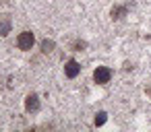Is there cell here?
Instances as JSON below:
<instances>
[{
    "instance_id": "9c48e42d",
    "label": "cell",
    "mask_w": 151,
    "mask_h": 132,
    "mask_svg": "<svg viewBox=\"0 0 151 132\" xmlns=\"http://www.w3.org/2000/svg\"><path fill=\"white\" fill-rule=\"evenodd\" d=\"M147 95H149V97H151V87H147Z\"/></svg>"
},
{
    "instance_id": "277c9868",
    "label": "cell",
    "mask_w": 151,
    "mask_h": 132,
    "mask_svg": "<svg viewBox=\"0 0 151 132\" xmlns=\"http://www.w3.org/2000/svg\"><path fill=\"white\" fill-rule=\"evenodd\" d=\"M25 109H27V111H37V109H40V97H37L35 93L27 95V99H25Z\"/></svg>"
},
{
    "instance_id": "8992f818",
    "label": "cell",
    "mask_w": 151,
    "mask_h": 132,
    "mask_svg": "<svg viewBox=\"0 0 151 132\" xmlns=\"http://www.w3.org/2000/svg\"><path fill=\"white\" fill-rule=\"evenodd\" d=\"M52 50H54V41H52V39H44V41H42V52H44V54H50Z\"/></svg>"
},
{
    "instance_id": "7a4b0ae2",
    "label": "cell",
    "mask_w": 151,
    "mask_h": 132,
    "mask_svg": "<svg viewBox=\"0 0 151 132\" xmlns=\"http://www.w3.org/2000/svg\"><path fill=\"white\" fill-rule=\"evenodd\" d=\"M110 78H112V70L108 66H97L93 70V81L97 85H106V83H110Z\"/></svg>"
},
{
    "instance_id": "3957f363",
    "label": "cell",
    "mask_w": 151,
    "mask_h": 132,
    "mask_svg": "<svg viewBox=\"0 0 151 132\" xmlns=\"http://www.w3.org/2000/svg\"><path fill=\"white\" fill-rule=\"evenodd\" d=\"M79 72H81V66H79L77 60H68V62L64 64V74H66L68 78H75Z\"/></svg>"
},
{
    "instance_id": "6da1fadb",
    "label": "cell",
    "mask_w": 151,
    "mask_h": 132,
    "mask_svg": "<svg viewBox=\"0 0 151 132\" xmlns=\"http://www.w3.org/2000/svg\"><path fill=\"white\" fill-rule=\"evenodd\" d=\"M33 44H35V37H33L31 31H23V33H19V37H17V48H19V50L29 52V50L33 48Z\"/></svg>"
},
{
    "instance_id": "52a82bcc",
    "label": "cell",
    "mask_w": 151,
    "mask_h": 132,
    "mask_svg": "<svg viewBox=\"0 0 151 132\" xmlns=\"http://www.w3.org/2000/svg\"><path fill=\"white\" fill-rule=\"evenodd\" d=\"M106 120H108V113H106V111H99V113L95 116V126H104Z\"/></svg>"
},
{
    "instance_id": "5b68a950",
    "label": "cell",
    "mask_w": 151,
    "mask_h": 132,
    "mask_svg": "<svg viewBox=\"0 0 151 132\" xmlns=\"http://www.w3.org/2000/svg\"><path fill=\"white\" fill-rule=\"evenodd\" d=\"M126 11H128L126 6H114V9H112V19H114V21L122 19V17L126 15Z\"/></svg>"
},
{
    "instance_id": "ba28073f",
    "label": "cell",
    "mask_w": 151,
    "mask_h": 132,
    "mask_svg": "<svg viewBox=\"0 0 151 132\" xmlns=\"http://www.w3.org/2000/svg\"><path fill=\"white\" fill-rule=\"evenodd\" d=\"M9 29H11V23H9V21L0 23V35H6V33H9Z\"/></svg>"
}]
</instances>
